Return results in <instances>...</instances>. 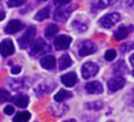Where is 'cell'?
Listing matches in <instances>:
<instances>
[{
	"label": "cell",
	"instance_id": "e575fe53",
	"mask_svg": "<svg viewBox=\"0 0 134 122\" xmlns=\"http://www.w3.org/2000/svg\"><path fill=\"white\" fill-rule=\"evenodd\" d=\"M123 4L126 8L134 9V0H123Z\"/></svg>",
	"mask_w": 134,
	"mask_h": 122
},
{
	"label": "cell",
	"instance_id": "cb8c5ba5",
	"mask_svg": "<svg viewBox=\"0 0 134 122\" xmlns=\"http://www.w3.org/2000/svg\"><path fill=\"white\" fill-rule=\"evenodd\" d=\"M31 119V112L29 111H22V112H19L18 114H15L13 117L12 121L13 122H27Z\"/></svg>",
	"mask_w": 134,
	"mask_h": 122
},
{
	"label": "cell",
	"instance_id": "44dd1931",
	"mask_svg": "<svg viewBox=\"0 0 134 122\" xmlns=\"http://www.w3.org/2000/svg\"><path fill=\"white\" fill-rule=\"evenodd\" d=\"M72 97V93L66 91V90H60L56 95H55V101L56 103H63L64 100L69 99Z\"/></svg>",
	"mask_w": 134,
	"mask_h": 122
},
{
	"label": "cell",
	"instance_id": "3957f363",
	"mask_svg": "<svg viewBox=\"0 0 134 122\" xmlns=\"http://www.w3.org/2000/svg\"><path fill=\"white\" fill-rule=\"evenodd\" d=\"M99 71V66L92 62V61H88L82 65V69H81V73H82V76L83 79L85 80H88V79H92L94 76L97 75V73Z\"/></svg>",
	"mask_w": 134,
	"mask_h": 122
},
{
	"label": "cell",
	"instance_id": "4316f807",
	"mask_svg": "<svg viewBox=\"0 0 134 122\" xmlns=\"http://www.w3.org/2000/svg\"><path fill=\"white\" fill-rule=\"evenodd\" d=\"M124 103L130 107H134V88L124 95Z\"/></svg>",
	"mask_w": 134,
	"mask_h": 122
},
{
	"label": "cell",
	"instance_id": "f35d334b",
	"mask_svg": "<svg viewBox=\"0 0 134 122\" xmlns=\"http://www.w3.org/2000/svg\"><path fill=\"white\" fill-rule=\"evenodd\" d=\"M63 122H76L74 119H69V120H65V121H63Z\"/></svg>",
	"mask_w": 134,
	"mask_h": 122
},
{
	"label": "cell",
	"instance_id": "6da1fadb",
	"mask_svg": "<svg viewBox=\"0 0 134 122\" xmlns=\"http://www.w3.org/2000/svg\"><path fill=\"white\" fill-rule=\"evenodd\" d=\"M36 33H37V31H36V29L34 27V26H30V27L26 30V32L18 39V43H19L20 47H21L22 49L26 48V47H29L31 42L36 36Z\"/></svg>",
	"mask_w": 134,
	"mask_h": 122
},
{
	"label": "cell",
	"instance_id": "8d00e7d4",
	"mask_svg": "<svg viewBox=\"0 0 134 122\" xmlns=\"http://www.w3.org/2000/svg\"><path fill=\"white\" fill-rule=\"evenodd\" d=\"M4 16H5V13L0 10V21H2V20L4 19Z\"/></svg>",
	"mask_w": 134,
	"mask_h": 122
},
{
	"label": "cell",
	"instance_id": "52a82bcc",
	"mask_svg": "<svg viewBox=\"0 0 134 122\" xmlns=\"http://www.w3.org/2000/svg\"><path fill=\"white\" fill-rule=\"evenodd\" d=\"M96 45L94 44L91 40L86 39L79 45V55L81 57H85V56H90L92 53H94L96 51Z\"/></svg>",
	"mask_w": 134,
	"mask_h": 122
},
{
	"label": "cell",
	"instance_id": "7402d4cb",
	"mask_svg": "<svg viewBox=\"0 0 134 122\" xmlns=\"http://www.w3.org/2000/svg\"><path fill=\"white\" fill-rule=\"evenodd\" d=\"M71 65H72V59L68 53H64V55H62L61 57H60V60H59L60 70H65Z\"/></svg>",
	"mask_w": 134,
	"mask_h": 122
},
{
	"label": "cell",
	"instance_id": "b9f144b4",
	"mask_svg": "<svg viewBox=\"0 0 134 122\" xmlns=\"http://www.w3.org/2000/svg\"><path fill=\"white\" fill-rule=\"evenodd\" d=\"M108 122H113V121H111V120H110V121H108Z\"/></svg>",
	"mask_w": 134,
	"mask_h": 122
},
{
	"label": "cell",
	"instance_id": "2e32d148",
	"mask_svg": "<svg viewBox=\"0 0 134 122\" xmlns=\"http://www.w3.org/2000/svg\"><path fill=\"white\" fill-rule=\"evenodd\" d=\"M12 100V103L15 106L20 107V108H25L27 107L29 103H30V98L27 95H23V94H18L15 96H13L12 98H10Z\"/></svg>",
	"mask_w": 134,
	"mask_h": 122
},
{
	"label": "cell",
	"instance_id": "d6986e66",
	"mask_svg": "<svg viewBox=\"0 0 134 122\" xmlns=\"http://www.w3.org/2000/svg\"><path fill=\"white\" fill-rule=\"evenodd\" d=\"M41 65L44 68V69L52 70L53 68L56 66V58L53 56H51V55L45 56L41 59Z\"/></svg>",
	"mask_w": 134,
	"mask_h": 122
},
{
	"label": "cell",
	"instance_id": "4fadbf2b",
	"mask_svg": "<svg viewBox=\"0 0 134 122\" xmlns=\"http://www.w3.org/2000/svg\"><path fill=\"white\" fill-rule=\"evenodd\" d=\"M23 27H24V25L21 21H19V20H11V21L7 24L4 32H5V34H15L19 31H21Z\"/></svg>",
	"mask_w": 134,
	"mask_h": 122
},
{
	"label": "cell",
	"instance_id": "484cf974",
	"mask_svg": "<svg viewBox=\"0 0 134 122\" xmlns=\"http://www.w3.org/2000/svg\"><path fill=\"white\" fill-rule=\"evenodd\" d=\"M58 31H59V27L56 24H49L46 27V30H45V36H46V38H51L52 36H55L56 34L58 33Z\"/></svg>",
	"mask_w": 134,
	"mask_h": 122
},
{
	"label": "cell",
	"instance_id": "ab89813d",
	"mask_svg": "<svg viewBox=\"0 0 134 122\" xmlns=\"http://www.w3.org/2000/svg\"><path fill=\"white\" fill-rule=\"evenodd\" d=\"M132 75H133V76H134V70H133V71H132Z\"/></svg>",
	"mask_w": 134,
	"mask_h": 122
},
{
	"label": "cell",
	"instance_id": "8992f818",
	"mask_svg": "<svg viewBox=\"0 0 134 122\" xmlns=\"http://www.w3.org/2000/svg\"><path fill=\"white\" fill-rule=\"evenodd\" d=\"M126 83V81L123 76L121 75H116V76H113L112 79H110L108 82H107V87H108V90L112 93H115V92H118L122 88V87L125 85Z\"/></svg>",
	"mask_w": 134,
	"mask_h": 122
},
{
	"label": "cell",
	"instance_id": "74e56055",
	"mask_svg": "<svg viewBox=\"0 0 134 122\" xmlns=\"http://www.w3.org/2000/svg\"><path fill=\"white\" fill-rule=\"evenodd\" d=\"M130 62H131V64L134 66V53H133V55L130 57Z\"/></svg>",
	"mask_w": 134,
	"mask_h": 122
},
{
	"label": "cell",
	"instance_id": "603a6c76",
	"mask_svg": "<svg viewBox=\"0 0 134 122\" xmlns=\"http://www.w3.org/2000/svg\"><path fill=\"white\" fill-rule=\"evenodd\" d=\"M50 16V8L49 7H46V8H43L42 10H39L36 14H35V20L36 21H44V20L48 19Z\"/></svg>",
	"mask_w": 134,
	"mask_h": 122
},
{
	"label": "cell",
	"instance_id": "d590c367",
	"mask_svg": "<svg viewBox=\"0 0 134 122\" xmlns=\"http://www.w3.org/2000/svg\"><path fill=\"white\" fill-rule=\"evenodd\" d=\"M20 72H21V66H20V65L12 66V69H11V73L12 74H19Z\"/></svg>",
	"mask_w": 134,
	"mask_h": 122
},
{
	"label": "cell",
	"instance_id": "7a4b0ae2",
	"mask_svg": "<svg viewBox=\"0 0 134 122\" xmlns=\"http://www.w3.org/2000/svg\"><path fill=\"white\" fill-rule=\"evenodd\" d=\"M120 20H121V16H120L119 13L113 12V13H109L105 16H103L99 20V25L104 29H111L113 25H116Z\"/></svg>",
	"mask_w": 134,
	"mask_h": 122
},
{
	"label": "cell",
	"instance_id": "60d3db41",
	"mask_svg": "<svg viewBox=\"0 0 134 122\" xmlns=\"http://www.w3.org/2000/svg\"><path fill=\"white\" fill-rule=\"evenodd\" d=\"M38 1H46V0H38Z\"/></svg>",
	"mask_w": 134,
	"mask_h": 122
},
{
	"label": "cell",
	"instance_id": "ffe728a7",
	"mask_svg": "<svg viewBox=\"0 0 134 122\" xmlns=\"http://www.w3.org/2000/svg\"><path fill=\"white\" fill-rule=\"evenodd\" d=\"M112 70H113L115 75L123 76L125 73H128V66H126V64L124 63L123 60H120V61H118L117 63H115V65L112 66Z\"/></svg>",
	"mask_w": 134,
	"mask_h": 122
},
{
	"label": "cell",
	"instance_id": "9a60e30c",
	"mask_svg": "<svg viewBox=\"0 0 134 122\" xmlns=\"http://www.w3.org/2000/svg\"><path fill=\"white\" fill-rule=\"evenodd\" d=\"M116 0H94L91 4V9L93 12H97L102 9L108 8L111 4L115 3Z\"/></svg>",
	"mask_w": 134,
	"mask_h": 122
},
{
	"label": "cell",
	"instance_id": "7c38bea8",
	"mask_svg": "<svg viewBox=\"0 0 134 122\" xmlns=\"http://www.w3.org/2000/svg\"><path fill=\"white\" fill-rule=\"evenodd\" d=\"M85 91L88 94H102L104 92V87L102 83L98 81H92L85 84Z\"/></svg>",
	"mask_w": 134,
	"mask_h": 122
},
{
	"label": "cell",
	"instance_id": "f1b7e54d",
	"mask_svg": "<svg viewBox=\"0 0 134 122\" xmlns=\"http://www.w3.org/2000/svg\"><path fill=\"white\" fill-rule=\"evenodd\" d=\"M9 99H10V93L4 88H0V104L5 103Z\"/></svg>",
	"mask_w": 134,
	"mask_h": 122
},
{
	"label": "cell",
	"instance_id": "277c9868",
	"mask_svg": "<svg viewBox=\"0 0 134 122\" xmlns=\"http://www.w3.org/2000/svg\"><path fill=\"white\" fill-rule=\"evenodd\" d=\"M29 46H30V55L33 57H37L38 55H41L47 47L43 38H37L35 40L33 39Z\"/></svg>",
	"mask_w": 134,
	"mask_h": 122
},
{
	"label": "cell",
	"instance_id": "9c48e42d",
	"mask_svg": "<svg viewBox=\"0 0 134 122\" xmlns=\"http://www.w3.org/2000/svg\"><path fill=\"white\" fill-rule=\"evenodd\" d=\"M14 50H15L14 45H13L11 39L7 38L0 43V55L2 57H9V56L13 55Z\"/></svg>",
	"mask_w": 134,
	"mask_h": 122
},
{
	"label": "cell",
	"instance_id": "e0dca14e",
	"mask_svg": "<svg viewBox=\"0 0 134 122\" xmlns=\"http://www.w3.org/2000/svg\"><path fill=\"white\" fill-rule=\"evenodd\" d=\"M134 31V26L131 25V26H120V27L115 32L113 36L117 40H122L124 38H126V36L129 35V33Z\"/></svg>",
	"mask_w": 134,
	"mask_h": 122
},
{
	"label": "cell",
	"instance_id": "ba28073f",
	"mask_svg": "<svg viewBox=\"0 0 134 122\" xmlns=\"http://www.w3.org/2000/svg\"><path fill=\"white\" fill-rule=\"evenodd\" d=\"M72 42V38L68 35H60L57 36L55 38V42H53V45H55V48L57 50H65L70 47V44Z\"/></svg>",
	"mask_w": 134,
	"mask_h": 122
},
{
	"label": "cell",
	"instance_id": "1f68e13d",
	"mask_svg": "<svg viewBox=\"0 0 134 122\" xmlns=\"http://www.w3.org/2000/svg\"><path fill=\"white\" fill-rule=\"evenodd\" d=\"M131 45H132V44H130V43L123 44V45L121 46V51H122V52H128L129 50L133 49V48H134V46H131Z\"/></svg>",
	"mask_w": 134,
	"mask_h": 122
},
{
	"label": "cell",
	"instance_id": "83f0119b",
	"mask_svg": "<svg viewBox=\"0 0 134 122\" xmlns=\"http://www.w3.org/2000/svg\"><path fill=\"white\" fill-rule=\"evenodd\" d=\"M72 26L79 32H85L86 30H87V25L82 23V22H80V21H74L72 23Z\"/></svg>",
	"mask_w": 134,
	"mask_h": 122
},
{
	"label": "cell",
	"instance_id": "d4e9b609",
	"mask_svg": "<svg viewBox=\"0 0 134 122\" xmlns=\"http://www.w3.org/2000/svg\"><path fill=\"white\" fill-rule=\"evenodd\" d=\"M104 108V103L103 101H91V103H86L85 104V109H88V110H93V111H98V110H102Z\"/></svg>",
	"mask_w": 134,
	"mask_h": 122
},
{
	"label": "cell",
	"instance_id": "f546056e",
	"mask_svg": "<svg viewBox=\"0 0 134 122\" xmlns=\"http://www.w3.org/2000/svg\"><path fill=\"white\" fill-rule=\"evenodd\" d=\"M116 57H117V52L113 49H108L105 53V59L107 61H113V59H116Z\"/></svg>",
	"mask_w": 134,
	"mask_h": 122
},
{
	"label": "cell",
	"instance_id": "4dcf8cb0",
	"mask_svg": "<svg viewBox=\"0 0 134 122\" xmlns=\"http://www.w3.org/2000/svg\"><path fill=\"white\" fill-rule=\"evenodd\" d=\"M26 2V0H9L8 7L9 8H15V7H21Z\"/></svg>",
	"mask_w": 134,
	"mask_h": 122
},
{
	"label": "cell",
	"instance_id": "836d02e7",
	"mask_svg": "<svg viewBox=\"0 0 134 122\" xmlns=\"http://www.w3.org/2000/svg\"><path fill=\"white\" fill-rule=\"evenodd\" d=\"M3 112L5 114H8V116H9V114H13V113H14V107H13V106H7L3 109Z\"/></svg>",
	"mask_w": 134,
	"mask_h": 122
},
{
	"label": "cell",
	"instance_id": "5bb4252c",
	"mask_svg": "<svg viewBox=\"0 0 134 122\" xmlns=\"http://www.w3.org/2000/svg\"><path fill=\"white\" fill-rule=\"evenodd\" d=\"M56 87V83H50V82H44L41 85H38L35 88V94L37 96H42L44 94H49L52 92Z\"/></svg>",
	"mask_w": 134,
	"mask_h": 122
},
{
	"label": "cell",
	"instance_id": "5b68a950",
	"mask_svg": "<svg viewBox=\"0 0 134 122\" xmlns=\"http://www.w3.org/2000/svg\"><path fill=\"white\" fill-rule=\"evenodd\" d=\"M32 81L29 77H22V79H9L8 80V85L12 90L18 91V90H24L31 86Z\"/></svg>",
	"mask_w": 134,
	"mask_h": 122
},
{
	"label": "cell",
	"instance_id": "30bf717a",
	"mask_svg": "<svg viewBox=\"0 0 134 122\" xmlns=\"http://www.w3.org/2000/svg\"><path fill=\"white\" fill-rule=\"evenodd\" d=\"M69 110L68 105L58 103V104H52L49 106V112L56 117H62L64 116V113Z\"/></svg>",
	"mask_w": 134,
	"mask_h": 122
},
{
	"label": "cell",
	"instance_id": "ac0fdd59",
	"mask_svg": "<svg viewBox=\"0 0 134 122\" xmlns=\"http://www.w3.org/2000/svg\"><path fill=\"white\" fill-rule=\"evenodd\" d=\"M61 82L63 83L64 86L66 87H72V86H74L77 82V76H76V74L74 72H70V73H66L64 74V75L61 76Z\"/></svg>",
	"mask_w": 134,
	"mask_h": 122
},
{
	"label": "cell",
	"instance_id": "d6a6232c",
	"mask_svg": "<svg viewBox=\"0 0 134 122\" xmlns=\"http://www.w3.org/2000/svg\"><path fill=\"white\" fill-rule=\"evenodd\" d=\"M70 1L71 0H53V3H55L56 5H58V7H63L65 4L70 3Z\"/></svg>",
	"mask_w": 134,
	"mask_h": 122
},
{
	"label": "cell",
	"instance_id": "8fae6325",
	"mask_svg": "<svg viewBox=\"0 0 134 122\" xmlns=\"http://www.w3.org/2000/svg\"><path fill=\"white\" fill-rule=\"evenodd\" d=\"M71 13H72V8H59L55 11L53 18L58 22H65L69 19Z\"/></svg>",
	"mask_w": 134,
	"mask_h": 122
}]
</instances>
